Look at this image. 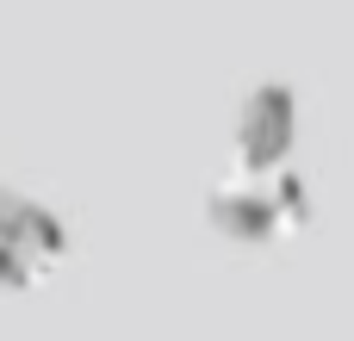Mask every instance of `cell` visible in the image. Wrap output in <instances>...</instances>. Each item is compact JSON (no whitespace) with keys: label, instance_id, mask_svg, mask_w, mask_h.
Returning <instances> with one entry per match:
<instances>
[{"label":"cell","instance_id":"1","mask_svg":"<svg viewBox=\"0 0 354 341\" xmlns=\"http://www.w3.org/2000/svg\"><path fill=\"white\" fill-rule=\"evenodd\" d=\"M0 255H12V261H19V273H31V255H44V261H56V255H62V230H56L31 199L0 193Z\"/></svg>","mask_w":354,"mask_h":341}]
</instances>
